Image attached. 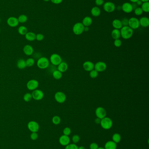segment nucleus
I'll list each match as a JSON object with an SVG mask.
<instances>
[{"mask_svg": "<svg viewBox=\"0 0 149 149\" xmlns=\"http://www.w3.org/2000/svg\"><path fill=\"white\" fill-rule=\"evenodd\" d=\"M120 31L121 33V37L124 39H129L133 36V30L129 26L122 27Z\"/></svg>", "mask_w": 149, "mask_h": 149, "instance_id": "f257e3e1", "label": "nucleus"}, {"mask_svg": "<svg viewBox=\"0 0 149 149\" xmlns=\"http://www.w3.org/2000/svg\"><path fill=\"white\" fill-rule=\"evenodd\" d=\"M36 64L37 67L40 69H45L50 66V61L46 57H40L37 60Z\"/></svg>", "mask_w": 149, "mask_h": 149, "instance_id": "f03ea898", "label": "nucleus"}, {"mask_svg": "<svg viewBox=\"0 0 149 149\" xmlns=\"http://www.w3.org/2000/svg\"><path fill=\"white\" fill-rule=\"evenodd\" d=\"M100 124L103 129L108 130L111 129L112 127L113 122L110 118L105 117L103 119H101Z\"/></svg>", "mask_w": 149, "mask_h": 149, "instance_id": "7ed1b4c3", "label": "nucleus"}, {"mask_svg": "<svg viewBox=\"0 0 149 149\" xmlns=\"http://www.w3.org/2000/svg\"><path fill=\"white\" fill-rule=\"evenodd\" d=\"M84 26L81 22L75 23L73 26V32L74 34L79 36L84 32Z\"/></svg>", "mask_w": 149, "mask_h": 149, "instance_id": "20e7f679", "label": "nucleus"}, {"mask_svg": "<svg viewBox=\"0 0 149 149\" xmlns=\"http://www.w3.org/2000/svg\"><path fill=\"white\" fill-rule=\"evenodd\" d=\"M103 8L106 12L112 13L115 11L116 9V6L114 3L112 2L108 1L104 3Z\"/></svg>", "mask_w": 149, "mask_h": 149, "instance_id": "39448f33", "label": "nucleus"}, {"mask_svg": "<svg viewBox=\"0 0 149 149\" xmlns=\"http://www.w3.org/2000/svg\"><path fill=\"white\" fill-rule=\"evenodd\" d=\"M62 60L61 56L56 53L52 54L50 57V61L54 66H58L62 62Z\"/></svg>", "mask_w": 149, "mask_h": 149, "instance_id": "423d86ee", "label": "nucleus"}, {"mask_svg": "<svg viewBox=\"0 0 149 149\" xmlns=\"http://www.w3.org/2000/svg\"><path fill=\"white\" fill-rule=\"evenodd\" d=\"M39 86V82L37 80L32 79L31 80L27 82L26 87L28 90L30 91H33L36 90Z\"/></svg>", "mask_w": 149, "mask_h": 149, "instance_id": "0eeeda50", "label": "nucleus"}, {"mask_svg": "<svg viewBox=\"0 0 149 149\" xmlns=\"http://www.w3.org/2000/svg\"><path fill=\"white\" fill-rule=\"evenodd\" d=\"M31 94L32 99L36 101H40L42 100L44 96V94L42 91L38 89H36L32 91Z\"/></svg>", "mask_w": 149, "mask_h": 149, "instance_id": "6e6552de", "label": "nucleus"}, {"mask_svg": "<svg viewBox=\"0 0 149 149\" xmlns=\"http://www.w3.org/2000/svg\"><path fill=\"white\" fill-rule=\"evenodd\" d=\"M27 127L31 132L37 133L40 130V125L37 122L30 121L27 124Z\"/></svg>", "mask_w": 149, "mask_h": 149, "instance_id": "1a4fd4ad", "label": "nucleus"}, {"mask_svg": "<svg viewBox=\"0 0 149 149\" xmlns=\"http://www.w3.org/2000/svg\"><path fill=\"white\" fill-rule=\"evenodd\" d=\"M128 26L132 29H137L140 26L139 19L135 17H132L129 19Z\"/></svg>", "mask_w": 149, "mask_h": 149, "instance_id": "9d476101", "label": "nucleus"}, {"mask_svg": "<svg viewBox=\"0 0 149 149\" xmlns=\"http://www.w3.org/2000/svg\"><path fill=\"white\" fill-rule=\"evenodd\" d=\"M54 98L55 100L59 103H63L66 100V97L64 92L59 91L55 94Z\"/></svg>", "mask_w": 149, "mask_h": 149, "instance_id": "9b49d317", "label": "nucleus"}, {"mask_svg": "<svg viewBox=\"0 0 149 149\" xmlns=\"http://www.w3.org/2000/svg\"><path fill=\"white\" fill-rule=\"evenodd\" d=\"M107 68V65L105 62H98L94 64V69L98 72H103Z\"/></svg>", "mask_w": 149, "mask_h": 149, "instance_id": "f8f14e48", "label": "nucleus"}, {"mask_svg": "<svg viewBox=\"0 0 149 149\" xmlns=\"http://www.w3.org/2000/svg\"><path fill=\"white\" fill-rule=\"evenodd\" d=\"M95 113L97 117L100 119H102L105 117L107 115L106 111L102 107H98L97 108V109H96Z\"/></svg>", "mask_w": 149, "mask_h": 149, "instance_id": "ddd939ff", "label": "nucleus"}, {"mask_svg": "<svg viewBox=\"0 0 149 149\" xmlns=\"http://www.w3.org/2000/svg\"><path fill=\"white\" fill-rule=\"evenodd\" d=\"M7 23L9 26L12 28H15L18 26L19 23L18 18L15 17H10L7 20Z\"/></svg>", "mask_w": 149, "mask_h": 149, "instance_id": "4468645a", "label": "nucleus"}, {"mask_svg": "<svg viewBox=\"0 0 149 149\" xmlns=\"http://www.w3.org/2000/svg\"><path fill=\"white\" fill-rule=\"evenodd\" d=\"M121 8H122V10L124 12L127 14L130 13L133 11L132 4L129 2L124 3L121 6Z\"/></svg>", "mask_w": 149, "mask_h": 149, "instance_id": "2eb2a0df", "label": "nucleus"}, {"mask_svg": "<svg viewBox=\"0 0 149 149\" xmlns=\"http://www.w3.org/2000/svg\"><path fill=\"white\" fill-rule=\"evenodd\" d=\"M59 143L61 145L66 146L70 143V139L69 136L65 135L61 136L59 140Z\"/></svg>", "mask_w": 149, "mask_h": 149, "instance_id": "dca6fc26", "label": "nucleus"}, {"mask_svg": "<svg viewBox=\"0 0 149 149\" xmlns=\"http://www.w3.org/2000/svg\"><path fill=\"white\" fill-rule=\"evenodd\" d=\"M23 52L27 56H32L34 52V48L32 46L26 44L24 46L23 48Z\"/></svg>", "mask_w": 149, "mask_h": 149, "instance_id": "f3484780", "label": "nucleus"}, {"mask_svg": "<svg viewBox=\"0 0 149 149\" xmlns=\"http://www.w3.org/2000/svg\"><path fill=\"white\" fill-rule=\"evenodd\" d=\"M83 68L87 72H90L94 69V64L90 61H86L83 64Z\"/></svg>", "mask_w": 149, "mask_h": 149, "instance_id": "a211bd4d", "label": "nucleus"}, {"mask_svg": "<svg viewBox=\"0 0 149 149\" xmlns=\"http://www.w3.org/2000/svg\"><path fill=\"white\" fill-rule=\"evenodd\" d=\"M140 24L143 28H147L149 26V19L147 17H143L139 20Z\"/></svg>", "mask_w": 149, "mask_h": 149, "instance_id": "6ab92c4d", "label": "nucleus"}, {"mask_svg": "<svg viewBox=\"0 0 149 149\" xmlns=\"http://www.w3.org/2000/svg\"><path fill=\"white\" fill-rule=\"evenodd\" d=\"M90 13L94 17H97L100 15L101 13V9L98 7H94L92 8L90 11Z\"/></svg>", "mask_w": 149, "mask_h": 149, "instance_id": "aec40b11", "label": "nucleus"}, {"mask_svg": "<svg viewBox=\"0 0 149 149\" xmlns=\"http://www.w3.org/2000/svg\"><path fill=\"white\" fill-rule=\"evenodd\" d=\"M104 149H116L117 143L113 141L107 142L104 145Z\"/></svg>", "mask_w": 149, "mask_h": 149, "instance_id": "412c9836", "label": "nucleus"}, {"mask_svg": "<svg viewBox=\"0 0 149 149\" xmlns=\"http://www.w3.org/2000/svg\"><path fill=\"white\" fill-rule=\"evenodd\" d=\"M25 36L26 39L30 42H32L36 40V34L33 32H28Z\"/></svg>", "mask_w": 149, "mask_h": 149, "instance_id": "4be33fe9", "label": "nucleus"}, {"mask_svg": "<svg viewBox=\"0 0 149 149\" xmlns=\"http://www.w3.org/2000/svg\"><path fill=\"white\" fill-rule=\"evenodd\" d=\"M68 64L66 62H62L58 66L57 70L60 72H64L67 71L68 69Z\"/></svg>", "mask_w": 149, "mask_h": 149, "instance_id": "5701e85b", "label": "nucleus"}, {"mask_svg": "<svg viewBox=\"0 0 149 149\" xmlns=\"http://www.w3.org/2000/svg\"><path fill=\"white\" fill-rule=\"evenodd\" d=\"M92 19L89 16H86L83 18L81 23L84 27H89L92 23Z\"/></svg>", "mask_w": 149, "mask_h": 149, "instance_id": "b1692460", "label": "nucleus"}, {"mask_svg": "<svg viewBox=\"0 0 149 149\" xmlns=\"http://www.w3.org/2000/svg\"><path fill=\"white\" fill-rule=\"evenodd\" d=\"M17 66L20 69H24L26 67V60L23 58L19 59L17 62Z\"/></svg>", "mask_w": 149, "mask_h": 149, "instance_id": "393cba45", "label": "nucleus"}, {"mask_svg": "<svg viewBox=\"0 0 149 149\" xmlns=\"http://www.w3.org/2000/svg\"><path fill=\"white\" fill-rule=\"evenodd\" d=\"M112 25L114 29H121L122 27V24L121 23V21L119 19H114L112 22Z\"/></svg>", "mask_w": 149, "mask_h": 149, "instance_id": "a878e982", "label": "nucleus"}, {"mask_svg": "<svg viewBox=\"0 0 149 149\" xmlns=\"http://www.w3.org/2000/svg\"><path fill=\"white\" fill-rule=\"evenodd\" d=\"M111 36L114 39H119L121 37L120 31L119 29H114L111 32Z\"/></svg>", "mask_w": 149, "mask_h": 149, "instance_id": "bb28decb", "label": "nucleus"}, {"mask_svg": "<svg viewBox=\"0 0 149 149\" xmlns=\"http://www.w3.org/2000/svg\"><path fill=\"white\" fill-rule=\"evenodd\" d=\"M18 33L22 36H25V34L28 32L27 28L25 26L22 25L19 27L18 29Z\"/></svg>", "mask_w": 149, "mask_h": 149, "instance_id": "cd10ccee", "label": "nucleus"}, {"mask_svg": "<svg viewBox=\"0 0 149 149\" xmlns=\"http://www.w3.org/2000/svg\"><path fill=\"white\" fill-rule=\"evenodd\" d=\"M52 76L55 80H59L62 77V73L58 70L54 71L52 73Z\"/></svg>", "mask_w": 149, "mask_h": 149, "instance_id": "c85d7f7f", "label": "nucleus"}, {"mask_svg": "<svg viewBox=\"0 0 149 149\" xmlns=\"http://www.w3.org/2000/svg\"><path fill=\"white\" fill-rule=\"evenodd\" d=\"M141 8L143 12L148 13L149 12V2H143L141 6Z\"/></svg>", "mask_w": 149, "mask_h": 149, "instance_id": "c756f323", "label": "nucleus"}, {"mask_svg": "<svg viewBox=\"0 0 149 149\" xmlns=\"http://www.w3.org/2000/svg\"><path fill=\"white\" fill-rule=\"evenodd\" d=\"M112 141L116 143H119L121 140V137L120 135L118 133L114 134L112 137Z\"/></svg>", "mask_w": 149, "mask_h": 149, "instance_id": "7c9ffc66", "label": "nucleus"}, {"mask_svg": "<svg viewBox=\"0 0 149 149\" xmlns=\"http://www.w3.org/2000/svg\"><path fill=\"white\" fill-rule=\"evenodd\" d=\"M26 67H31L33 66L35 63V60L32 58H30L26 60Z\"/></svg>", "mask_w": 149, "mask_h": 149, "instance_id": "2f4dec72", "label": "nucleus"}, {"mask_svg": "<svg viewBox=\"0 0 149 149\" xmlns=\"http://www.w3.org/2000/svg\"><path fill=\"white\" fill-rule=\"evenodd\" d=\"M18 20L19 23H26L28 20V17L26 15L24 14H21L19 15L18 18Z\"/></svg>", "mask_w": 149, "mask_h": 149, "instance_id": "473e14b6", "label": "nucleus"}, {"mask_svg": "<svg viewBox=\"0 0 149 149\" xmlns=\"http://www.w3.org/2000/svg\"><path fill=\"white\" fill-rule=\"evenodd\" d=\"M23 100L25 101L26 102H28L30 101L32 99V94L30 92H27L25 94L24 96H23Z\"/></svg>", "mask_w": 149, "mask_h": 149, "instance_id": "72a5a7b5", "label": "nucleus"}, {"mask_svg": "<svg viewBox=\"0 0 149 149\" xmlns=\"http://www.w3.org/2000/svg\"><path fill=\"white\" fill-rule=\"evenodd\" d=\"M52 121L54 125H58L61 122V119L60 116H55L52 117Z\"/></svg>", "mask_w": 149, "mask_h": 149, "instance_id": "f704fd0d", "label": "nucleus"}, {"mask_svg": "<svg viewBox=\"0 0 149 149\" xmlns=\"http://www.w3.org/2000/svg\"><path fill=\"white\" fill-rule=\"evenodd\" d=\"M133 10H134V14L136 16H140L143 14V12L141 7H138Z\"/></svg>", "mask_w": 149, "mask_h": 149, "instance_id": "c9c22d12", "label": "nucleus"}, {"mask_svg": "<svg viewBox=\"0 0 149 149\" xmlns=\"http://www.w3.org/2000/svg\"><path fill=\"white\" fill-rule=\"evenodd\" d=\"M98 72L96 70H92V71L90 72L89 76L90 78H97L98 76Z\"/></svg>", "mask_w": 149, "mask_h": 149, "instance_id": "e433bc0d", "label": "nucleus"}, {"mask_svg": "<svg viewBox=\"0 0 149 149\" xmlns=\"http://www.w3.org/2000/svg\"><path fill=\"white\" fill-rule=\"evenodd\" d=\"M71 132V129L69 127H66L63 130V133L64 135H65L66 136H69L70 135Z\"/></svg>", "mask_w": 149, "mask_h": 149, "instance_id": "4c0bfd02", "label": "nucleus"}, {"mask_svg": "<svg viewBox=\"0 0 149 149\" xmlns=\"http://www.w3.org/2000/svg\"><path fill=\"white\" fill-rule=\"evenodd\" d=\"M78 147L75 143L69 144L65 147V149H78Z\"/></svg>", "mask_w": 149, "mask_h": 149, "instance_id": "58836bf2", "label": "nucleus"}, {"mask_svg": "<svg viewBox=\"0 0 149 149\" xmlns=\"http://www.w3.org/2000/svg\"><path fill=\"white\" fill-rule=\"evenodd\" d=\"M121 22L122 24V27L126 26H128V23H129V19L126 18H124L121 20Z\"/></svg>", "mask_w": 149, "mask_h": 149, "instance_id": "ea45409f", "label": "nucleus"}, {"mask_svg": "<svg viewBox=\"0 0 149 149\" xmlns=\"http://www.w3.org/2000/svg\"><path fill=\"white\" fill-rule=\"evenodd\" d=\"M44 38V34L41 33H39L36 34V40L38 41H42Z\"/></svg>", "mask_w": 149, "mask_h": 149, "instance_id": "a19ab883", "label": "nucleus"}, {"mask_svg": "<svg viewBox=\"0 0 149 149\" xmlns=\"http://www.w3.org/2000/svg\"><path fill=\"white\" fill-rule=\"evenodd\" d=\"M80 139V138L78 135H74L73 136V137L72 138V140L73 143L75 144L78 143Z\"/></svg>", "mask_w": 149, "mask_h": 149, "instance_id": "79ce46f5", "label": "nucleus"}, {"mask_svg": "<svg viewBox=\"0 0 149 149\" xmlns=\"http://www.w3.org/2000/svg\"><path fill=\"white\" fill-rule=\"evenodd\" d=\"M38 138V134L36 132H32L30 134V138L32 140H36Z\"/></svg>", "mask_w": 149, "mask_h": 149, "instance_id": "37998d69", "label": "nucleus"}, {"mask_svg": "<svg viewBox=\"0 0 149 149\" xmlns=\"http://www.w3.org/2000/svg\"><path fill=\"white\" fill-rule=\"evenodd\" d=\"M122 41L119 39H116L114 42V44L116 47H120L122 45Z\"/></svg>", "mask_w": 149, "mask_h": 149, "instance_id": "c03bdc74", "label": "nucleus"}, {"mask_svg": "<svg viewBox=\"0 0 149 149\" xmlns=\"http://www.w3.org/2000/svg\"><path fill=\"white\" fill-rule=\"evenodd\" d=\"M95 3L97 6H101L104 3V0H95Z\"/></svg>", "mask_w": 149, "mask_h": 149, "instance_id": "a18cd8bd", "label": "nucleus"}, {"mask_svg": "<svg viewBox=\"0 0 149 149\" xmlns=\"http://www.w3.org/2000/svg\"><path fill=\"white\" fill-rule=\"evenodd\" d=\"M98 145L95 143H92L90 145V149H98Z\"/></svg>", "mask_w": 149, "mask_h": 149, "instance_id": "49530a36", "label": "nucleus"}, {"mask_svg": "<svg viewBox=\"0 0 149 149\" xmlns=\"http://www.w3.org/2000/svg\"><path fill=\"white\" fill-rule=\"evenodd\" d=\"M50 1L53 4H59L62 2L63 0H50Z\"/></svg>", "mask_w": 149, "mask_h": 149, "instance_id": "de8ad7c7", "label": "nucleus"}, {"mask_svg": "<svg viewBox=\"0 0 149 149\" xmlns=\"http://www.w3.org/2000/svg\"><path fill=\"white\" fill-rule=\"evenodd\" d=\"M95 123H96V124H100V123H101V119H100V118H98L97 117L95 119Z\"/></svg>", "mask_w": 149, "mask_h": 149, "instance_id": "09e8293b", "label": "nucleus"}, {"mask_svg": "<svg viewBox=\"0 0 149 149\" xmlns=\"http://www.w3.org/2000/svg\"><path fill=\"white\" fill-rule=\"evenodd\" d=\"M136 3V4L138 6H141L143 2H142L140 0H138Z\"/></svg>", "mask_w": 149, "mask_h": 149, "instance_id": "8fccbe9b", "label": "nucleus"}, {"mask_svg": "<svg viewBox=\"0 0 149 149\" xmlns=\"http://www.w3.org/2000/svg\"><path fill=\"white\" fill-rule=\"evenodd\" d=\"M132 6H133V10H134L135 8H136L137 7H138L137 5L136 4V3H134L132 4Z\"/></svg>", "mask_w": 149, "mask_h": 149, "instance_id": "3c124183", "label": "nucleus"}, {"mask_svg": "<svg viewBox=\"0 0 149 149\" xmlns=\"http://www.w3.org/2000/svg\"><path fill=\"white\" fill-rule=\"evenodd\" d=\"M89 30V27H84V32H88Z\"/></svg>", "mask_w": 149, "mask_h": 149, "instance_id": "603ef678", "label": "nucleus"}, {"mask_svg": "<svg viewBox=\"0 0 149 149\" xmlns=\"http://www.w3.org/2000/svg\"><path fill=\"white\" fill-rule=\"evenodd\" d=\"M129 1L130 2H131L132 3H136L138 0H129Z\"/></svg>", "mask_w": 149, "mask_h": 149, "instance_id": "864d4df0", "label": "nucleus"}, {"mask_svg": "<svg viewBox=\"0 0 149 149\" xmlns=\"http://www.w3.org/2000/svg\"><path fill=\"white\" fill-rule=\"evenodd\" d=\"M118 10L120 11L122 10V8H121V6H118L117 8Z\"/></svg>", "mask_w": 149, "mask_h": 149, "instance_id": "5fc2aeb1", "label": "nucleus"}, {"mask_svg": "<svg viewBox=\"0 0 149 149\" xmlns=\"http://www.w3.org/2000/svg\"><path fill=\"white\" fill-rule=\"evenodd\" d=\"M78 149H86L83 146H80V147H78Z\"/></svg>", "mask_w": 149, "mask_h": 149, "instance_id": "6e6d98bb", "label": "nucleus"}, {"mask_svg": "<svg viewBox=\"0 0 149 149\" xmlns=\"http://www.w3.org/2000/svg\"><path fill=\"white\" fill-rule=\"evenodd\" d=\"M140 1L143 3L145 2H148L149 1V0H140Z\"/></svg>", "mask_w": 149, "mask_h": 149, "instance_id": "4d7b16f0", "label": "nucleus"}, {"mask_svg": "<svg viewBox=\"0 0 149 149\" xmlns=\"http://www.w3.org/2000/svg\"><path fill=\"white\" fill-rule=\"evenodd\" d=\"M98 149H104V148H103V147H98Z\"/></svg>", "mask_w": 149, "mask_h": 149, "instance_id": "13d9d810", "label": "nucleus"}, {"mask_svg": "<svg viewBox=\"0 0 149 149\" xmlns=\"http://www.w3.org/2000/svg\"><path fill=\"white\" fill-rule=\"evenodd\" d=\"M44 1H45V2H48V1H50V0H42Z\"/></svg>", "mask_w": 149, "mask_h": 149, "instance_id": "bf43d9fd", "label": "nucleus"}, {"mask_svg": "<svg viewBox=\"0 0 149 149\" xmlns=\"http://www.w3.org/2000/svg\"><path fill=\"white\" fill-rule=\"evenodd\" d=\"M1 18H0V23H1Z\"/></svg>", "mask_w": 149, "mask_h": 149, "instance_id": "052dcab7", "label": "nucleus"}, {"mask_svg": "<svg viewBox=\"0 0 149 149\" xmlns=\"http://www.w3.org/2000/svg\"><path fill=\"white\" fill-rule=\"evenodd\" d=\"M1 28H0V33H1Z\"/></svg>", "mask_w": 149, "mask_h": 149, "instance_id": "680f3d73", "label": "nucleus"}]
</instances>
